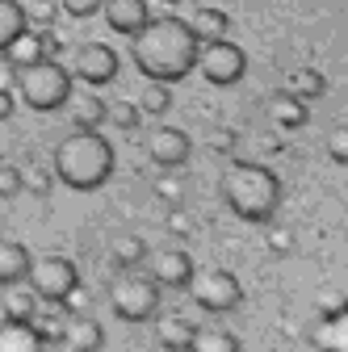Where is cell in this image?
I'll return each instance as SVG.
<instances>
[{
	"label": "cell",
	"mask_w": 348,
	"mask_h": 352,
	"mask_svg": "<svg viewBox=\"0 0 348 352\" xmlns=\"http://www.w3.org/2000/svg\"><path fill=\"white\" fill-rule=\"evenodd\" d=\"M197 51L202 42L189 30L185 17H151L135 38H130V59L147 80H164V84H177L197 67Z\"/></svg>",
	"instance_id": "1"
},
{
	"label": "cell",
	"mask_w": 348,
	"mask_h": 352,
	"mask_svg": "<svg viewBox=\"0 0 348 352\" xmlns=\"http://www.w3.org/2000/svg\"><path fill=\"white\" fill-rule=\"evenodd\" d=\"M219 193H223L227 210L239 218V223H256V227L273 223L277 206H281V181H277V172L265 168V164H252V160L227 164L223 181H219Z\"/></svg>",
	"instance_id": "2"
},
{
	"label": "cell",
	"mask_w": 348,
	"mask_h": 352,
	"mask_svg": "<svg viewBox=\"0 0 348 352\" xmlns=\"http://www.w3.org/2000/svg\"><path fill=\"white\" fill-rule=\"evenodd\" d=\"M113 143L101 135V130H76L67 135L55 155H51V168H55V181L67 185L72 193H93L101 189L109 176H113Z\"/></svg>",
	"instance_id": "3"
},
{
	"label": "cell",
	"mask_w": 348,
	"mask_h": 352,
	"mask_svg": "<svg viewBox=\"0 0 348 352\" xmlns=\"http://www.w3.org/2000/svg\"><path fill=\"white\" fill-rule=\"evenodd\" d=\"M72 93H76V76L59 59H38V63H25L17 72V97L34 113H55V109H63Z\"/></svg>",
	"instance_id": "4"
},
{
	"label": "cell",
	"mask_w": 348,
	"mask_h": 352,
	"mask_svg": "<svg viewBox=\"0 0 348 352\" xmlns=\"http://www.w3.org/2000/svg\"><path fill=\"white\" fill-rule=\"evenodd\" d=\"M109 306L113 315L126 319V323H147L160 315V285L151 273H139V269H122L113 273L109 281Z\"/></svg>",
	"instance_id": "5"
},
{
	"label": "cell",
	"mask_w": 348,
	"mask_h": 352,
	"mask_svg": "<svg viewBox=\"0 0 348 352\" xmlns=\"http://www.w3.org/2000/svg\"><path fill=\"white\" fill-rule=\"evenodd\" d=\"M30 289L42 298V302H51V306H63L76 289H80V269L67 260V256H59V252H47V256H38L34 264H30Z\"/></svg>",
	"instance_id": "6"
},
{
	"label": "cell",
	"mask_w": 348,
	"mask_h": 352,
	"mask_svg": "<svg viewBox=\"0 0 348 352\" xmlns=\"http://www.w3.org/2000/svg\"><path fill=\"white\" fill-rule=\"evenodd\" d=\"M197 67H202V80L214 84V88H231L243 80L248 72V51L231 38H219V42H202L197 51Z\"/></svg>",
	"instance_id": "7"
},
{
	"label": "cell",
	"mask_w": 348,
	"mask_h": 352,
	"mask_svg": "<svg viewBox=\"0 0 348 352\" xmlns=\"http://www.w3.org/2000/svg\"><path fill=\"white\" fill-rule=\"evenodd\" d=\"M189 294H193V302L202 306V311H210V315H227V311H235V306L243 302V285L227 269L197 273L193 285H189Z\"/></svg>",
	"instance_id": "8"
},
{
	"label": "cell",
	"mask_w": 348,
	"mask_h": 352,
	"mask_svg": "<svg viewBox=\"0 0 348 352\" xmlns=\"http://www.w3.org/2000/svg\"><path fill=\"white\" fill-rule=\"evenodd\" d=\"M118 67H122V59H118V51L109 47V42H80L76 55H72V76L84 80L89 88L113 84L118 80Z\"/></svg>",
	"instance_id": "9"
},
{
	"label": "cell",
	"mask_w": 348,
	"mask_h": 352,
	"mask_svg": "<svg viewBox=\"0 0 348 352\" xmlns=\"http://www.w3.org/2000/svg\"><path fill=\"white\" fill-rule=\"evenodd\" d=\"M147 273L155 277V285H160V289H189V285H193V277H197L189 252H181V248L147 252Z\"/></svg>",
	"instance_id": "10"
},
{
	"label": "cell",
	"mask_w": 348,
	"mask_h": 352,
	"mask_svg": "<svg viewBox=\"0 0 348 352\" xmlns=\"http://www.w3.org/2000/svg\"><path fill=\"white\" fill-rule=\"evenodd\" d=\"M189 147H193L189 135L177 126H155L147 135V155H151L155 168H181L189 160Z\"/></svg>",
	"instance_id": "11"
},
{
	"label": "cell",
	"mask_w": 348,
	"mask_h": 352,
	"mask_svg": "<svg viewBox=\"0 0 348 352\" xmlns=\"http://www.w3.org/2000/svg\"><path fill=\"white\" fill-rule=\"evenodd\" d=\"M105 25L122 38H135L147 21H151V9H147V0H105Z\"/></svg>",
	"instance_id": "12"
},
{
	"label": "cell",
	"mask_w": 348,
	"mask_h": 352,
	"mask_svg": "<svg viewBox=\"0 0 348 352\" xmlns=\"http://www.w3.org/2000/svg\"><path fill=\"white\" fill-rule=\"evenodd\" d=\"M101 344H105L101 323H93L89 315H67L63 336H59V348H63V352H97Z\"/></svg>",
	"instance_id": "13"
},
{
	"label": "cell",
	"mask_w": 348,
	"mask_h": 352,
	"mask_svg": "<svg viewBox=\"0 0 348 352\" xmlns=\"http://www.w3.org/2000/svg\"><path fill=\"white\" fill-rule=\"evenodd\" d=\"M0 352H47V336L34 323L0 319Z\"/></svg>",
	"instance_id": "14"
},
{
	"label": "cell",
	"mask_w": 348,
	"mask_h": 352,
	"mask_svg": "<svg viewBox=\"0 0 348 352\" xmlns=\"http://www.w3.org/2000/svg\"><path fill=\"white\" fill-rule=\"evenodd\" d=\"M315 348L319 352H348V302L336 311H323L315 327Z\"/></svg>",
	"instance_id": "15"
},
{
	"label": "cell",
	"mask_w": 348,
	"mask_h": 352,
	"mask_svg": "<svg viewBox=\"0 0 348 352\" xmlns=\"http://www.w3.org/2000/svg\"><path fill=\"white\" fill-rule=\"evenodd\" d=\"M105 109H109V101H101L93 88H80V93L67 97V113H72L76 130H101L105 126Z\"/></svg>",
	"instance_id": "16"
},
{
	"label": "cell",
	"mask_w": 348,
	"mask_h": 352,
	"mask_svg": "<svg viewBox=\"0 0 348 352\" xmlns=\"http://www.w3.org/2000/svg\"><path fill=\"white\" fill-rule=\"evenodd\" d=\"M30 264H34V256H30V248L25 243H17V239H0V285H21L25 277H30Z\"/></svg>",
	"instance_id": "17"
},
{
	"label": "cell",
	"mask_w": 348,
	"mask_h": 352,
	"mask_svg": "<svg viewBox=\"0 0 348 352\" xmlns=\"http://www.w3.org/2000/svg\"><path fill=\"white\" fill-rule=\"evenodd\" d=\"M155 336H160V348H168V352H189L193 323L181 319V315H164V319L155 323Z\"/></svg>",
	"instance_id": "18"
},
{
	"label": "cell",
	"mask_w": 348,
	"mask_h": 352,
	"mask_svg": "<svg viewBox=\"0 0 348 352\" xmlns=\"http://www.w3.org/2000/svg\"><path fill=\"white\" fill-rule=\"evenodd\" d=\"M25 30H30L25 5H17V0H0V51H9Z\"/></svg>",
	"instance_id": "19"
},
{
	"label": "cell",
	"mask_w": 348,
	"mask_h": 352,
	"mask_svg": "<svg viewBox=\"0 0 348 352\" xmlns=\"http://www.w3.org/2000/svg\"><path fill=\"white\" fill-rule=\"evenodd\" d=\"M269 118L281 126V130H298V126H307V101L302 97H294V93H281L273 105H269Z\"/></svg>",
	"instance_id": "20"
},
{
	"label": "cell",
	"mask_w": 348,
	"mask_h": 352,
	"mask_svg": "<svg viewBox=\"0 0 348 352\" xmlns=\"http://www.w3.org/2000/svg\"><path fill=\"white\" fill-rule=\"evenodd\" d=\"M38 294L34 289H21V285H9L5 289V319H21V323H38Z\"/></svg>",
	"instance_id": "21"
},
{
	"label": "cell",
	"mask_w": 348,
	"mask_h": 352,
	"mask_svg": "<svg viewBox=\"0 0 348 352\" xmlns=\"http://www.w3.org/2000/svg\"><path fill=\"white\" fill-rule=\"evenodd\" d=\"M227 13L223 9H197L193 17H189V30L197 34V42H219V38H227Z\"/></svg>",
	"instance_id": "22"
},
{
	"label": "cell",
	"mask_w": 348,
	"mask_h": 352,
	"mask_svg": "<svg viewBox=\"0 0 348 352\" xmlns=\"http://www.w3.org/2000/svg\"><path fill=\"white\" fill-rule=\"evenodd\" d=\"M189 352H239V340L223 327H193Z\"/></svg>",
	"instance_id": "23"
},
{
	"label": "cell",
	"mask_w": 348,
	"mask_h": 352,
	"mask_svg": "<svg viewBox=\"0 0 348 352\" xmlns=\"http://www.w3.org/2000/svg\"><path fill=\"white\" fill-rule=\"evenodd\" d=\"M285 93H294V97H302V101H319V97L327 93V80H323V72H315V67H302V72L290 76V88H285Z\"/></svg>",
	"instance_id": "24"
},
{
	"label": "cell",
	"mask_w": 348,
	"mask_h": 352,
	"mask_svg": "<svg viewBox=\"0 0 348 352\" xmlns=\"http://www.w3.org/2000/svg\"><path fill=\"white\" fill-rule=\"evenodd\" d=\"M139 109L151 113V118H164V113L172 109V88H168L164 80H147V88L139 93Z\"/></svg>",
	"instance_id": "25"
},
{
	"label": "cell",
	"mask_w": 348,
	"mask_h": 352,
	"mask_svg": "<svg viewBox=\"0 0 348 352\" xmlns=\"http://www.w3.org/2000/svg\"><path fill=\"white\" fill-rule=\"evenodd\" d=\"M17 67H25V63H38V59H47V51H42V38H38V30H25L17 42H13V47L5 51Z\"/></svg>",
	"instance_id": "26"
},
{
	"label": "cell",
	"mask_w": 348,
	"mask_h": 352,
	"mask_svg": "<svg viewBox=\"0 0 348 352\" xmlns=\"http://www.w3.org/2000/svg\"><path fill=\"white\" fill-rule=\"evenodd\" d=\"M105 122L118 126V130H139V126H143V109H139L135 101H109Z\"/></svg>",
	"instance_id": "27"
},
{
	"label": "cell",
	"mask_w": 348,
	"mask_h": 352,
	"mask_svg": "<svg viewBox=\"0 0 348 352\" xmlns=\"http://www.w3.org/2000/svg\"><path fill=\"white\" fill-rule=\"evenodd\" d=\"M55 17H59L55 0H30V5H25V21H34V30H51Z\"/></svg>",
	"instance_id": "28"
},
{
	"label": "cell",
	"mask_w": 348,
	"mask_h": 352,
	"mask_svg": "<svg viewBox=\"0 0 348 352\" xmlns=\"http://www.w3.org/2000/svg\"><path fill=\"white\" fill-rule=\"evenodd\" d=\"M327 155L348 168V126H336L331 135H327Z\"/></svg>",
	"instance_id": "29"
},
{
	"label": "cell",
	"mask_w": 348,
	"mask_h": 352,
	"mask_svg": "<svg viewBox=\"0 0 348 352\" xmlns=\"http://www.w3.org/2000/svg\"><path fill=\"white\" fill-rule=\"evenodd\" d=\"M101 5H105V0H59V9H63L67 17H76V21L93 17V13H101Z\"/></svg>",
	"instance_id": "30"
},
{
	"label": "cell",
	"mask_w": 348,
	"mask_h": 352,
	"mask_svg": "<svg viewBox=\"0 0 348 352\" xmlns=\"http://www.w3.org/2000/svg\"><path fill=\"white\" fill-rule=\"evenodd\" d=\"M25 189V181H21V172L13 168V164H0V197H17Z\"/></svg>",
	"instance_id": "31"
},
{
	"label": "cell",
	"mask_w": 348,
	"mask_h": 352,
	"mask_svg": "<svg viewBox=\"0 0 348 352\" xmlns=\"http://www.w3.org/2000/svg\"><path fill=\"white\" fill-rule=\"evenodd\" d=\"M143 256H147V243H143V239H122V243H118V260L126 264V269H135Z\"/></svg>",
	"instance_id": "32"
},
{
	"label": "cell",
	"mask_w": 348,
	"mask_h": 352,
	"mask_svg": "<svg viewBox=\"0 0 348 352\" xmlns=\"http://www.w3.org/2000/svg\"><path fill=\"white\" fill-rule=\"evenodd\" d=\"M17 63L5 55V51H0V93H17Z\"/></svg>",
	"instance_id": "33"
},
{
	"label": "cell",
	"mask_w": 348,
	"mask_h": 352,
	"mask_svg": "<svg viewBox=\"0 0 348 352\" xmlns=\"http://www.w3.org/2000/svg\"><path fill=\"white\" fill-rule=\"evenodd\" d=\"M21 181H25V189H34V193H47L51 176H47V172H30V176H21Z\"/></svg>",
	"instance_id": "34"
},
{
	"label": "cell",
	"mask_w": 348,
	"mask_h": 352,
	"mask_svg": "<svg viewBox=\"0 0 348 352\" xmlns=\"http://www.w3.org/2000/svg\"><path fill=\"white\" fill-rule=\"evenodd\" d=\"M13 109H17V105H13V93H0V122H9Z\"/></svg>",
	"instance_id": "35"
},
{
	"label": "cell",
	"mask_w": 348,
	"mask_h": 352,
	"mask_svg": "<svg viewBox=\"0 0 348 352\" xmlns=\"http://www.w3.org/2000/svg\"><path fill=\"white\" fill-rule=\"evenodd\" d=\"M269 243H273V252H290V235H285V231H273Z\"/></svg>",
	"instance_id": "36"
},
{
	"label": "cell",
	"mask_w": 348,
	"mask_h": 352,
	"mask_svg": "<svg viewBox=\"0 0 348 352\" xmlns=\"http://www.w3.org/2000/svg\"><path fill=\"white\" fill-rule=\"evenodd\" d=\"M155 193H160V197H172V201H177V181H160V185H155Z\"/></svg>",
	"instance_id": "37"
},
{
	"label": "cell",
	"mask_w": 348,
	"mask_h": 352,
	"mask_svg": "<svg viewBox=\"0 0 348 352\" xmlns=\"http://www.w3.org/2000/svg\"><path fill=\"white\" fill-rule=\"evenodd\" d=\"M164 5H181V0H164Z\"/></svg>",
	"instance_id": "38"
}]
</instances>
